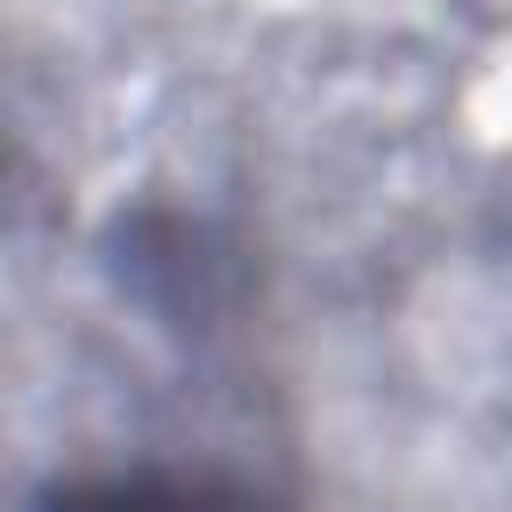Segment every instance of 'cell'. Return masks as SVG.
<instances>
[{
    "mask_svg": "<svg viewBox=\"0 0 512 512\" xmlns=\"http://www.w3.org/2000/svg\"><path fill=\"white\" fill-rule=\"evenodd\" d=\"M56 512H272V504L216 480H96V488H72Z\"/></svg>",
    "mask_w": 512,
    "mask_h": 512,
    "instance_id": "1",
    "label": "cell"
}]
</instances>
